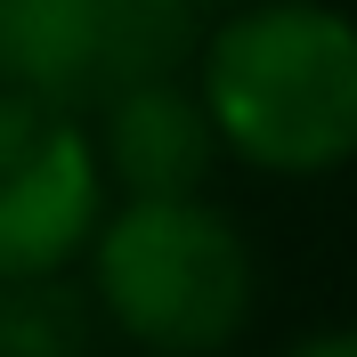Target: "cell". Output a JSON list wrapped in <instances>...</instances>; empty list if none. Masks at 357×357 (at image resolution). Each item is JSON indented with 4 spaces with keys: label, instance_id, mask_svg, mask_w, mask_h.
Here are the masks:
<instances>
[{
    "label": "cell",
    "instance_id": "1",
    "mask_svg": "<svg viewBox=\"0 0 357 357\" xmlns=\"http://www.w3.org/2000/svg\"><path fill=\"white\" fill-rule=\"evenodd\" d=\"M195 89L227 162L333 178L357 162V17L333 0H244L203 24Z\"/></svg>",
    "mask_w": 357,
    "mask_h": 357
},
{
    "label": "cell",
    "instance_id": "2",
    "mask_svg": "<svg viewBox=\"0 0 357 357\" xmlns=\"http://www.w3.org/2000/svg\"><path fill=\"white\" fill-rule=\"evenodd\" d=\"M82 292L106 341H130L138 357H227L260 317V252L211 195L106 203Z\"/></svg>",
    "mask_w": 357,
    "mask_h": 357
},
{
    "label": "cell",
    "instance_id": "3",
    "mask_svg": "<svg viewBox=\"0 0 357 357\" xmlns=\"http://www.w3.org/2000/svg\"><path fill=\"white\" fill-rule=\"evenodd\" d=\"M203 24L195 0H0V89L89 122L122 89L187 73Z\"/></svg>",
    "mask_w": 357,
    "mask_h": 357
},
{
    "label": "cell",
    "instance_id": "4",
    "mask_svg": "<svg viewBox=\"0 0 357 357\" xmlns=\"http://www.w3.org/2000/svg\"><path fill=\"white\" fill-rule=\"evenodd\" d=\"M106 203L114 195L89 146V122L0 89V284L73 276Z\"/></svg>",
    "mask_w": 357,
    "mask_h": 357
},
{
    "label": "cell",
    "instance_id": "5",
    "mask_svg": "<svg viewBox=\"0 0 357 357\" xmlns=\"http://www.w3.org/2000/svg\"><path fill=\"white\" fill-rule=\"evenodd\" d=\"M89 146L106 171L114 203H171V195H211V171L227 162L211 106L195 89V66L162 73V82L122 89L114 106L89 114Z\"/></svg>",
    "mask_w": 357,
    "mask_h": 357
},
{
    "label": "cell",
    "instance_id": "6",
    "mask_svg": "<svg viewBox=\"0 0 357 357\" xmlns=\"http://www.w3.org/2000/svg\"><path fill=\"white\" fill-rule=\"evenodd\" d=\"M106 325L82 276H17L0 284V357H98Z\"/></svg>",
    "mask_w": 357,
    "mask_h": 357
},
{
    "label": "cell",
    "instance_id": "7",
    "mask_svg": "<svg viewBox=\"0 0 357 357\" xmlns=\"http://www.w3.org/2000/svg\"><path fill=\"white\" fill-rule=\"evenodd\" d=\"M276 357H357V325H325V333H301Z\"/></svg>",
    "mask_w": 357,
    "mask_h": 357
},
{
    "label": "cell",
    "instance_id": "8",
    "mask_svg": "<svg viewBox=\"0 0 357 357\" xmlns=\"http://www.w3.org/2000/svg\"><path fill=\"white\" fill-rule=\"evenodd\" d=\"M195 8L203 17H227V8H244V0H195Z\"/></svg>",
    "mask_w": 357,
    "mask_h": 357
}]
</instances>
